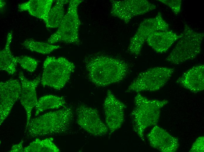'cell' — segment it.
<instances>
[{
	"mask_svg": "<svg viewBox=\"0 0 204 152\" xmlns=\"http://www.w3.org/2000/svg\"><path fill=\"white\" fill-rule=\"evenodd\" d=\"M160 2L169 7L176 15H178L181 10V0H159Z\"/></svg>",
	"mask_w": 204,
	"mask_h": 152,
	"instance_id": "cb8c5ba5",
	"label": "cell"
},
{
	"mask_svg": "<svg viewBox=\"0 0 204 152\" xmlns=\"http://www.w3.org/2000/svg\"><path fill=\"white\" fill-rule=\"evenodd\" d=\"M6 5L5 1L2 0H0V7L1 11L4 8Z\"/></svg>",
	"mask_w": 204,
	"mask_h": 152,
	"instance_id": "4316f807",
	"label": "cell"
},
{
	"mask_svg": "<svg viewBox=\"0 0 204 152\" xmlns=\"http://www.w3.org/2000/svg\"><path fill=\"white\" fill-rule=\"evenodd\" d=\"M23 141H22L18 144L13 145L11 150L9 151L11 152H23L24 148L23 147Z\"/></svg>",
	"mask_w": 204,
	"mask_h": 152,
	"instance_id": "484cf974",
	"label": "cell"
},
{
	"mask_svg": "<svg viewBox=\"0 0 204 152\" xmlns=\"http://www.w3.org/2000/svg\"><path fill=\"white\" fill-rule=\"evenodd\" d=\"M13 38L12 32L7 34L6 44L4 48L0 52V69L10 75L13 74L16 71L17 63L15 57L12 54L10 50V44Z\"/></svg>",
	"mask_w": 204,
	"mask_h": 152,
	"instance_id": "ac0fdd59",
	"label": "cell"
},
{
	"mask_svg": "<svg viewBox=\"0 0 204 152\" xmlns=\"http://www.w3.org/2000/svg\"><path fill=\"white\" fill-rule=\"evenodd\" d=\"M84 63L89 79L94 84L105 87L123 80L128 71L124 61L105 55L86 57Z\"/></svg>",
	"mask_w": 204,
	"mask_h": 152,
	"instance_id": "6da1fadb",
	"label": "cell"
},
{
	"mask_svg": "<svg viewBox=\"0 0 204 152\" xmlns=\"http://www.w3.org/2000/svg\"><path fill=\"white\" fill-rule=\"evenodd\" d=\"M181 37L170 30L158 31L152 33L146 42L154 51L158 53L166 52L174 43Z\"/></svg>",
	"mask_w": 204,
	"mask_h": 152,
	"instance_id": "2e32d148",
	"label": "cell"
},
{
	"mask_svg": "<svg viewBox=\"0 0 204 152\" xmlns=\"http://www.w3.org/2000/svg\"><path fill=\"white\" fill-rule=\"evenodd\" d=\"M191 152H203L204 137H200L198 138L193 144L190 150Z\"/></svg>",
	"mask_w": 204,
	"mask_h": 152,
	"instance_id": "d4e9b609",
	"label": "cell"
},
{
	"mask_svg": "<svg viewBox=\"0 0 204 152\" xmlns=\"http://www.w3.org/2000/svg\"><path fill=\"white\" fill-rule=\"evenodd\" d=\"M21 85L17 79H10L0 83V125L11 112L14 105L20 99Z\"/></svg>",
	"mask_w": 204,
	"mask_h": 152,
	"instance_id": "7c38bea8",
	"label": "cell"
},
{
	"mask_svg": "<svg viewBox=\"0 0 204 152\" xmlns=\"http://www.w3.org/2000/svg\"><path fill=\"white\" fill-rule=\"evenodd\" d=\"M168 101L150 99L138 93L134 99L135 107L130 114L133 129L142 140L145 130L157 123L161 109Z\"/></svg>",
	"mask_w": 204,
	"mask_h": 152,
	"instance_id": "3957f363",
	"label": "cell"
},
{
	"mask_svg": "<svg viewBox=\"0 0 204 152\" xmlns=\"http://www.w3.org/2000/svg\"><path fill=\"white\" fill-rule=\"evenodd\" d=\"M126 106L116 97L110 90H108L103 104L106 124L110 135L120 128L125 119Z\"/></svg>",
	"mask_w": 204,
	"mask_h": 152,
	"instance_id": "8fae6325",
	"label": "cell"
},
{
	"mask_svg": "<svg viewBox=\"0 0 204 152\" xmlns=\"http://www.w3.org/2000/svg\"><path fill=\"white\" fill-rule=\"evenodd\" d=\"M147 137L151 146L162 152H174L178 147L177 138L157 126L152 129Z\"/></svg>",
	"mask_w": 204,
	"mask_h": 152,
	"instance_id": "5bb4252c",
	"label": "cell"
},
{
	"mask_svg": "<svg viewBox=\"0 0 204 152\" xmlns=\"http://www.w3.org/2000/svg\"><path fill=\"white\" fill-rule=\"evenodd\" d=\"M22 45L27 49L43 54H49L54 50L61 48L59 45L38 41L32 39L25 40Z\"/></svg>",
	"mask_w": 204,
	"mask_h": 152,
	"instance_id": "7402d4cb",
	"label": "cell"
},
{
	"mask_svg": "<svg viewBox=\"0 0 204 152\" xmlns=\"http://www.w3.org/2000/svg\"><path fill=\"white\" fill-rule=\"evenodd\" d=\"M66 103L65 99L63 96L51 94L44 96L38 101L35 107V115L37 116L47 110L59 108L64 106Z\"/></svg>",
	"mask_w": 204,
	"mask_h": 152,
	"instance_id": "d6986e66",
	"label": "cell"
},
{
	"mask_svg": "<svg viewBox=\"0 0 204 152\" xmlns=\"http://www.w3.org/2000/svg\"><path fill=\"white\" fill-rule=\"evenodd\" d=\"M69 0H57L49 13L46 26L48 28L58 27L65 16L64 5L69 3Z\"/></svg>",
	"mask_w": 204,
	"mask_h": 152,
	"instance_id": "ffe728a7",
	"label": "cell"
},
{
	"mask_svg": "<svg viewBox=\"0 0 204 152\" xmlns=\"http://www.w3.org/2000/svg\"><path fill=\"white\" fill-rule=\"evenodd\" d=\"M204 65H196L184 72L177 82L191 91L197 93L204 89Z\"/></svg>",
	"mask_w": 204,
	"mask_h": 152,
	"instance_id": "9a60e30c",
	"label": "cell"
},
{
	"mask_svg": "<svg viewBox=\"0 0 204 152\" xmlns=\"http://www.w3.org/2000/svg\"><path fill=\"white\" fill-rule=\"evenodd\" d=\"M110 14L128 23L133 17L155 9L156 6L146 0H110Z\"/></svg>",
	"mask_w": 204,
	"mask_h": 152,
	"instance_id": "9c48e42d",
	"label": "cell"
},
{
	"mask_svg": "<svg viewBox=\"0 0 204 152\" xmlns=\"http://www.w3.org/2000/svg\"><path fill=\"white\" fill-rule=\"evenodd\" d=\"M174 71L172 68L157 67L140 72L126 90V92L155 91L162 87Z\"/></svg>",
	"mask_w": 204,
	"mask_h": 152,
	"instance_id": "52a82bcc",
	"label": "cell"
},
{
	"mask_svg": "<svg viewBox=\"0 0 204 152\" xmlns=\"http://www.w3.org/2000/svg\"><path fill=\"white\" fill-rule=\"evenodd\" d=\"M19 77L21 85L20 99L26 114L25 130L30 120L32 110L37 103L36 88L40 82L41 77L39 75L33 80H29L22 71L19 72Z\"/></svg>",
	"mask_w": 204,
	"mask_h": 152,
	"instance_id": "4fadbf2b",
	"label": "cell"
},
{
	"mask_svg": "<svg viewBox=\"0 0 204 152\" xmlns=\"http://www.w3.org/2000/svg\"><path fill=\"white\" fill-rule=\"evenodd\" d=\"M84 0H69L67 11L57 31L48 39L50 44L58 42L79 45V30L81 24L78 12L79 5Z\"/></svg>",
	"mask_w": 204,
	"mask_h": 152,
	"instance_id": "8992f818",
	"label": "cell"
},
{
	"mask_svg": "<svg viewBox=\"0 0 204 152\" xmlns=\"http://www.w3.org/2000/svg\"><path fill=\"white\" fill-rule=\"evenodd\" d=\"M169 24L159 12L153 18L143 20L140 24L133 36L130 39L128 47V51L131 54L138 56L148 37L152 33L158 31L169 30Z\"/></svg>",
	"mask_w": 204,
	"mask_h": 152,
	"instance_id": "ba28073f",
	"label": "cell"
},
{
	"mask_svg": "<svg viewBox=\"0 0 204 152\" xmlns=\"http://www.w3.org/2000/svg\"><path fill=\"white\" fill-rule=\"evenodd\" d=\"M73 118L72 109L65 107L30 119L25 132L29 138L64 133L70 129Z\"/></svg>",
	"mask_w": 204,
	"mask_h": 152,
	"instance_id": "7a4b0ae2",
	"label": "cell"
},
{
	"mask_svg": "<svg viewBox=\"0 0 204 152\" xmlns=\"http://www.w3.org/2000/svg\"><path fill=\"white\" fill-rule=\"evenodd\" d=\"M15 58L17 63L23 69L31 72L35 71L38 64V61L26 56L16 57Z\"/></svg>",
	"mask_w": 204,
	"mask_h": 152,
	"instance_id": "603a6c76",
	"label": "cell"
},
{
	"mask_svg": "<svg viewBox=\"0 0 204 152\" xmlns=\"http://www.w3.org/2000/svg\"><path fill=\"white\" fill-rule=\"evenodd\" d=\"M52 138L43 140L36 139L24 148V152H59L60 151L54 143Z\"/></svg>",
	"mask_w": 204,
	"mask_h": 152,
	"instance_id": "44dd1931",
	"label": "cell"
},
{
	"mask_svg": "<svg viewBox=\"0 0 204 152\" xmlns=\"http://www.w3.org/2000/svg\"><path fill=\"white\" fill-rule=\"evenodd\" d=\"M75 113L78 124L90 134L100 137L109 132L107 126L101 120L96 109L82 104L77 107Z\"/></svg>",
	"mask_w": 204,
	"mask_h": 152,
	"instance_id": "30bf717a",
	"label": "cell"
},
{
	"mask_svg": "<svg viewBox=\"0 0 204 152\" xmlns=\"http://www.w3.org/2000/svg\"><path fill=\"white\" fill-rule=\"evenodd\" d=\"M40 82L43 86L57 90L63 88L74 71V64L63 57L48 56L44 61Z\"/></svg>",
	"mask_w": 204,
	"mask_h": 152,
	"instance_id": "5b68a950",
	"label": "cell"
},
{
	"mask_svg": "<svg viewBox=\"0 0 204 152\" xmlns=\"http://www.w3.org/2000/svg\"><path fill=\"white\" fill-rule=\"evenodd\" d=\"M203 33L196 32L185 25L181 37L166 60L177 65L194 59L200 53Z\"/></svg>",
	"mask_w": 204,
	"mask_h": 152,
	"instance_id": "277c9868",
	"label": "cell"
},
{
	"mask_svg": "<svg viewBox=\"0 0 204 152\" xmlns=\"http://www.w3.org/2000/svg\"><path fill=\"white\" fill-rule=\"evenodd\" d=\"M53 0H30L18 5L20 11H26L31 15L42 20L46 24Z\"/></svg>",
	"mask_w": 204,
	"mask_h": 152,
	"instance_id": "e0dca14e",
	"label": "cell"
}]
</instances>
